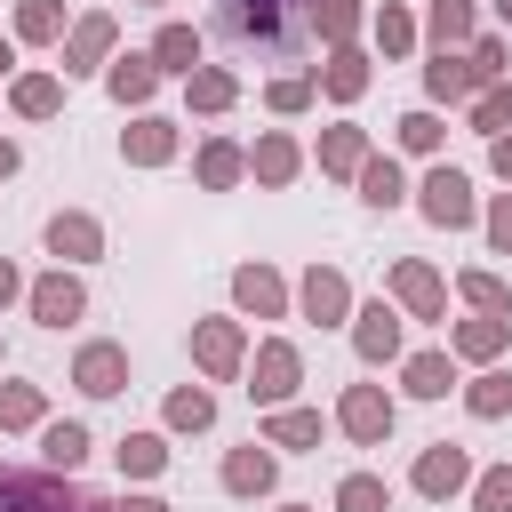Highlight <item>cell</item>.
Here are the masks:
<instances>
[{
    "label": "cell",
    "mask_w": 512,
    "mask_h": 512,
    "mask_svg": "<svg viewBox=\"0 0 512 512\" xmlns=\"http://www.w3.org/2000/svg\"><path fill=\"white\" fill-rule=\"evenodd\" d=\"M472 128H480V136H504V128H512V80H496V88L472 96Z\"/></svg>",
    "instance_id": "7bdbcfd3"
},
{
    "label": "cell",
    "mask_w": 512,
    "mask_h": 512,
    "mask_svg": "<svg viewBox=\"0 0 512 512\" xmlns=\"http://www.w3.org/2000/svg\"><path fill=\"white\" fill-rule=\"evenodd\" d=\"M144 56L160 64V80H168V72H176V80H192V64H200V32H192V24H160Z\"/></svg>",
    "instance_id": "d4e9b609"
},
{
    "label": "cell",
    "mask_w": 512,
    "mask_h": 512,
    "mask_svg": "<svg viewBox=\"0 0 512 512\" xmlns=\"http://www.w3.org/2000/svg\"><path fill=\"white\" fill-rule=\"evenodd\" d=\"M296 384H304L296 344H288V336H264V344H256V360H248V400H256V408H288V400H296Z\"/></svg>",
    "instance_id": "3957f363"
},
{
    "label": "cell",
    "mask_w": 512,
    "mask_h": 512,
    "mask_svg": "<svg viewBox=\"0 0 512 512\" xmlns=\"http://www.w3.org/2000/svg\"><path fill=\"white\" fill-rule=\"evenodd\" d=\"M48 424V392L40 384H0V432H32Z\"/></svg>",
    "instance_id": "e575fe53"
},
{
    "label": "cell",
    "mask_w": 512,
    "mask_h": 512,
    "mask_svg": "<svg viewBox=\"0 0 512 512\" xmlns=\"http://www.w3.org/2000/svg\"><path fill=\"white\" fill-rule=\"evenodd\" d=\"M160 416H168V432H208V424H216V392H208V384H176Z\"/></svg>",
    "instance_id": "d6a6232c"
},
{
    "label": "cell",
    "mask_w": 512,
    "mask_h": 512,
    "mask_svg": "<svg viewBox=\"0 0 512 512\" xmlns=\"http://www.w3.org/2000/svg\"><path fill=\"white\" fill-rule=\"evenodd\" d=\"M112 512H176V504H168V496H120Z\"/></svg>",
    "instance_id": "f907efd6"
},
{
    "label": "cell",
    "mask_w": 512,
    "mask_h": 512,
    "mask_svg": "<svg viewBox=\"0 0 512 512\" xmlns=\"http://www.w3.org/2000/svg\"><path fill=\"white\" fill-rule=\"evenodd\" d=\"M408 488L416 496H456V488H472V448H456V440H432L424 456H416V472H408Z\"/></svg>",
    "instance_id": "9c48e42d"
},
{
    "label": "cell",
    "mask_w": 512,
    "mask_h": 512,
    "mask_svg": "<svg viewBox=\"0 0 512 512\" xmlns=\"http://www.w3.org/2000/svg\"><path fill=\"white\" fill-rule=\"evenodd\" d=\"M104 88H112V104H136V112H144V104H152V88H160V64H152L144 48H128V56H112V64H104Z\"/></svg>",
    "instance_id": "ffe728a7"
},
{
    "label": "cell",
    "mask_w": 512,
    "mask_h": 512,
    "mask_svg": "<svg viewBox=\"0 0 512 512\" xmlns=\"http://www.w3.org/2000/svg\"><path fill=\"white\" fill-rule=\"evenodd\" d=\"M280 512H312V504H280Z\"/></svg>",
    "instance_id": "11a10c76"
},
{
    "label": "cell",
    "mask_w": 512,
    "mask_h": 512,
    "mask_svg": "<svg viewBox=\"0 0 512 512\" xmlns=\"http://www.w3.org/2000/svg\"><path fill=\"white\" fill-rule=\"evenodd\" d=\"M120 160H128V168H168V160H176V120L136 112V120L120 128Z\"/></svg>",
    "instance_id": "2e32d148"
},
{
    "label": "cell",
    "mask_w": 512,
    "mask_h": 512,
    "mask_svg": "<svg viewBox=\"0 0 512 512\" xmlns=\"http://www.w3.org/2000/svg\"><path fill=\"white\" fill-rule=\"evenodd\" d=\"M336 512H392V488L376 472H344L336 480Z\"/></svg>",
    "instance_id": "60d3db41"
},
{
    "label": "cell",
    "mask_w": 512,
    "mask_h": 512,
    "mask_svg": "<svg viewBox=\"0 0 512 512\" xmlns=\"http://www.w3.org/2000/svg\"><path fill=\"white\" fill-rule=\"evenodd\" d=\"M192 176H200L208 192H232V184L248 176V152H240L232 136H208V144H200V160H192Z\"/></svg>",
    "instance_id": "83f0119b"
},
{
    "label": "cell",
    "mask_w": 512,
    "mask_h": 512,
    "mask_svg": "<svg viewBox=\"0 0 512 512\" xmlns=\"http://www.w3.org/2000/svg\"><path fill=\"white\" fill-rule=\"evenodd\" d=\"M360 160H368V128H352V120L320 128V176H360Z\"/></svg>",
    "instance_id": "4316f807"
},
{
    "label": "cell",
    "mask_w": 512,
    "mask_h": 512,
    "mask_svg": "<svg viewBox=\"0 0 512 512\" xmlns=\"http://www.w3.org/2000/svg\"><path fill=\"white\" fill-rule=\"evenodd\" d=\"M392 392L384 384H344V400H336V432L344 440H360V448H384L392 440Z\"/></svg>",
    "instance_id": "5b68a950"
},
{
    "label": "cell",
    "mask_w": 512,
    "mask_h": 512,
    "mask_svg": "<svg viewBox=\"0 0 512 512\" xmlns=\"http://www.w3.org/2000/svg\"><path fill=\"white\" fill-rule=\"evenodd\" d=\"M16 296H24V272H16V264H8V256H0V312H8V304H16Z\"/></svg>",
    "instance_id": "681fc988"
},
{
    "label": "cell",
    "mask_w": 512,
    "mask_h": 512,
    "mask_svg": "<svg viewBox=\"0 0 512 512\" xmlns=\"http://www.w3.org/2000/svg\"><path fill=\"white\" fill-rule=\"evenodd\" d=\"M24 312L40 320V328H72L80 312H88V288H80V272H40V280H24Z\"/></svg>",
    "instance_id": "ba28073f"
},
{
    "label": "cell",
    "mask_w": 512,
    "mask_h": 512,
    "mask_svg": "<svg viewBox=\"0 0 512 512\" xmlns=\"http://www.w3.org/2000/svg\"><path fill=\"white\" fill-rule=\"evenodd\" d=\"M400 392L408 400H448L456 392V360L448 352H408L400 360Z\"/></svg>",
    "instance_id": "44dd1931"
},
{
    "label": "cell",
    "mask_w": 512,
    "mask_h": 512,
    "mask_svg": "<svg viewBox=\"0 0 512 512\" xmlns=\"http://www.w3.org/2000/svg\"><path fill=\"white\" fill-rule=\"evenodd\" d=\"M224 496H272L280 488V448H264V440H248V448H232L224 456Z\"/></svg>",
    "instance_id": "9a60e30c"
},
{
    "label": "cell",
    "mask_w": 512,
    "mask_h": 512,
    "mask_svg": "<svg viewBox=\"0 0 512 512\" xmlns=\"http://www.w3.org/2000/svg\"><path fill=\"white\" fill-rule=\"evenodd\" d=\"M184 104H192V112H232V104H240V80H232L224 64H192Z\"/></svg>",
    "instance_id": "f546056e"
},
{
    "label": "cell",
    "mask_w": 512,
    "mask_h": 512,
    "mask_svg": "<svg viewBox=\"0 0 512 512\" xmlns=\"http://www.w3.org/2000/svg\"><path fill=\"white\" fill-rule=\"evenodd\" d=\"M264 104H272V112H304V104H312V80H272Z\"/></svg>",
    "instance_id": "bcb514c9"
},
{
    "label": "cell",
    "mask_w": 512,
    "mask_h": 512,
    "mask_svg": "<svg viewBox=\"0 0 512 512\" xmlns=\"http://www.w3.org/2000/svg\"><path fill=\"white\" fill-rule=\"evenodd\" d=\"M72 32V16H64V0H16V32L8 40H32V48H56Z\"/></svg>",
    "instance_id": "f1b7e54d"
},
{
    "label": "cell",
    "mask_w": 512,
    "mask_h": 512,
    "mask_svg": "<svg viewBox=\"0 0 512 512\" xmlns=\"http://www.w3.org/2000/svg\"><path fill=\"white\" fill-rule=\"evenodd\" d=\"M496 16H504V24H512V0H496Z\"/></svg>",
    "instance_id": "db71d44e"
},
{
    "label": "cell",
    "mask_w": 512,
    "mask_h": 512,
    "mask_svg": "<svg viewBox=\"0 0 512 512\" xmlns=\"http://www.w3.org/2000/svg\"><path fill=\"white\" fill-rule=\"evenodd\" d=\"M296 168H304V144H296L288 128H272V136H256V144H248V176H256L264 192L296 184Z\"/></svg>",
    "instance_id": "ac0fdd59"
},
{
    "label": "cell",
    "mask_w": 512,
    "mask_h": 512,
    "mask_svg": "<svg viewBox=\"0 0 512 512\" xmlns=\"http://www.w3.org/2000/svg\"><path fill=\"white\" fill-rule=\"evenodd\" d=\"M352 184H360V200H368V208H400V200H408V168H400L392 152H368Z\"/></svg>",
    "instance_id": "cb8c5ba5"
},
{
    "label": "cell",
    "mask_w": 512,
    "mask_h": 512,
    "mask_svg": "<svg viewBox=\"0 0 512 512\" xmlns=\"http://www.w3.org/2000/svg\"><path fill=\"white\" fill-rule=\"evenodd\" d=\"M392 312H400V320H440V312H448V280H440L424 256H400V264H392Z\"/></svg>",
    "instance_id": "52a82bcc"
},
{
    "label": "cell",
    "mask_w": 512,
    "mask_h": 512,
    "mask_svg": "<svg viewBox=\"0 0 512 512\" xmlns=\"http://www.w3.org/2000/svg\"><path fill=\"white\" fill-rule=\"evenodd\" d=\"M432 48H472V32H480V16H472V0H424V24H416Z\"/></svg>",
    "instance_id": "7402d4cb"
},
{
    "label": "cell",
    "mask_w": 512,
    "mask_h": 512,
    "mask_svg": "<svg viewBox=\"0 0 512 512\" xmlns=\"http://www.w3.org/2000/svg\"><path fill=\"white\" fill-rule=\"evenodd\" d=\"M56 48H64V80H88V72H104V64L120 56V24H112L104 8H88V16H72V32H64Z\"/></svg>",
    "instance_id": "277c9868"
},
{
    "label": "cell",
    "mask_w": 512,
    "mask_h": 512,
    "mask_svg": "<svg viewBox=\"0 0 512 512\" xmlns=\"http://www.w3.org/2000/svg\"><path fill=\"white\" fill-rule=\"evenodd\" d=\"M40 464L48 472H80L88 464V424H72V416L64 424H40Z\"/></svg>",
    "instance_id": "1f68e13d"
},
{
    "label": "cell",
    "mask_w": 512,
    "mask_h": 512,
    "mask_svg": "<svg viewBox=\"0 0 512 512\" xmlns=\"http://www.w3.org/2000/svg\"><path fill=\"white\" fill-rule=\"evenodd\" d=\"M392 136H400V152H440V144H448V120H440L432 104H416V112L392 120Z\"/></svg>",
    "instance_id": "8d00e7d4"
},
{
    "label": "cell",
    "mask_w": 512,
    "mask_h": 512,
    "mask_svg": "<svg viewBox=\"0 0 512 512\" xmlns=\"http://www.w3.org/2000/svg\"><path fill=\"white\" fill-rule=\"evenodd\" d=\"M352 352L368 360V368H384V360H400V312L376 296V304H352Z\"/></svg>",
    "instance_id": "5bb4252c"
},
{
    "label": "cell",
    "mask_w": 512,
    "mask_h": 512,
    "mask_svg": "<svg viewBox=\"0 0 512 512\" xmlns=\"http://www.w3.org/2000/svg\"><path fill=\"white\" fill-rule=\"evenodd\" d=\"M72 384H80L88 400H112V392H128V352H120L112 336L80 344V352H72Z\"/></svg>",
    "instance_id": "4fadbf2b"
},
{
    "label": "cell",
    "mask_w": 512,
    "mask_h": 512,
    "mask_svg": "<svg viewBox=\"0 0 512 512\" xmlns=\"http://www.w3.org/2000/svg\"><path fill=\"white\" fill-rule=\"evenodd\" d=\"M312 24H320L328 48H352V32L368 24V8H360V0H312Z\"/></svg>",
    "instance_id": "f35d334b"
},
{
    "label": "cell",
    "mask_w": 512,
    "mask_h": 512,
    "mask_svg": "<svg viewBox=\"0 0 512 512\" xmlns=\"http://www.w3.org/2000/svg\"><path fill=\"white\" fill-rule=\"evenodd\" d=\"M264 448H320V408H264Z\"/></svg>",
    "instance_id": "4dcf8cb0"
},
{
    "label": "cell",
    "mask_w": 512,
    "mask_h": 512,
    "mask_svg": "<svg viewBox=\"0 0 512 512\" xmlns=\"http://www.w3.org/2000/svg\"><path fill=\"white\" fill-rule=\"evenodd\" d=\"M8 72H16V40L0 32V80H8Z\"/></svg>",
    "instance_id": "f5cc1de1"
},
{
    "label": "cell",
    "mask_w": 512,
    "mask_h": 512,
    "mask_svg": "<svg viewBox=\"0 0 512 512\" xmlns=\"http://www.w3.org/2000/svg\"><path fill=\"white\" fill-rule=\"evenodd\" d=\"M112 456H120V472H128V480H152V472L168 464V432H128Z\"/></svg>",
    "instance_id": "74e56055"
},
{
    "label": "cell",
    "mask_w": 512,
    "mask_h": 512,
    "mask_svg": "<svg viewBox=\"0 0 512 512\" xmlns=\"http://www.w3.org/2000/svg\"><path fill=\"white\" fill-rule=\"evenodd\" d=\"M488 248H504V256H512V192H496V200H488Z\"/></svg>",
    "instance_id": "7dc6e473"
},
{
    "label": "cell",
    "mask_w": 512,
    "mask_h": 512,
    "mask_svg": "<svg viewBox=\"0 0 512 512\" xmlns=\"http://www.w3.org/2000/svg\"><path fill=\"white\" fill-rule=\"evenodd\" d=\"M312 88H328L336 104H360L368 96V56L360 48H328V64L312 72Z\"/></svg>",
    "instance_id": "603a6c76"
},
{
    "label": "cell",
    "mask_w": 512,
    "mask_h": 512,
    "mask_svg": "<svg viewBox=\"0 0 512 512\" xmlns=\"http://www.w3.org/2000/svg\"><path fill=\"white\" fill-rule=\"evenodd\" d=\"M472 512H512V464L472 472Z\"/></svg>",
    "instance_id": "ee69618b"
},
{
    "label": "cell",
    "mask_w": 512,
    "mask_h": 512,
    "mask_svg": "<svg viewBox=\"0 0 512 512\" xmlns=\"http://www.w3.org/2000/svg\"><path fill=\"white\" fill-rule=\"evenodd\" d=\"M16 168H24V152H16L8 136H0V176H16Z\"/></svg>",
    "instance_id": "816d5d0a"
},
{
    "label": "cell",
    "mask_w": 512,
    "mask_h": 512,
    "mask_svg": "<svg viewBox=\"0 0 512 512\" xmlns=\"http://www.w3.org/2000/svg\"><path fill=\"white\" fill-rule=\"evenodd\" d=\"M48 256H56L64 272H72V264H96V256H104V224H96L88 208H56V216H48Z\"/></svg>",
    "instance_id": "30bf717a"
},
{
    "label": "cell",
    "mask_w": 512,
    "mask_h": 512,
    "mask_svg": "<svg viewBox=\"0 0 512 512\" xmlns=\"http://www.w3.org/2000/svg\"><path fill=\"white\" fill-rule=\"evenodd\" d=\"M0 512H112L88 488H72V472H0Z\"/></svg>",
    "instance_id": "6da1fadb"
},
{
    "label": "cell",
    "mask_w": 512,
    "mask_h": 512,
    "mask_svg": "<svg viewBox=\"0 0 512 512\" xmlns=\"http://www.w3.org/2000/svg\"><path fill=\"white\" fill-rule=\"evenodd\" d=\"M464 56H472V72H480V88H496V80L512 72V64H504V40H496V32H472V48H464Z\"/></svg>",
    "instance_id": "f6af8a7d"
},
{
    "label": "cell",
    "mask_w": 512,
    "mask_h": 512,
    "mask_svg": "<svg viewBox=\"0 0 512 512\" xmlns=\"http://www.w3.org/2000/svg\"><path fill=\"white\" fill-rule=\"evenodd\" d=\"M504 344H512V312H472L448 328V360H472V368H496Z\"/></svg>",
    "instance_id": "7c38bea8"
},
{
    "label": "cell",
    "mask_w": 512,
    "mask_h": 512,
    "mask_svg": "<svg viewBox=\"0 0 512 512\" xmlns=\"http://www.w3.org/2000/svg\"><path fill=\"white\" fill-rule=\"evenodd\" d=\"M456 392H464V408H472L480 424L512 416V376H504V368H480V376H472V384H456Z\"/></svg>",
    "instance_id": "836d02e7"
},
{
    "label": "cell",
    "mask_w": 512,
    "mask_h": 512,
    "mask_svg": "<svg viewBox=\"0 0 512 512\" xmlns=\"http://www.w3.org/2000/svg\"><path fill=\"white\" fill-rule=\"evenodd\" d=\"M416 216H424V224H440V232H464V224L480 216V200H472V176L440 160V168L416 184Z\"/></svg>",
    "instance_id": "7a4b0ae2"
},
{
    "label": "cell",
    "mask_w": 512,
    "mask_h": 512,
    "mask_svg": "<svg viewBox=\"0 0 512 512\" xmlns=\"http://www.w3.org/2000/svg\"><path fill=\"white\" fill-rule=\"evenodd\" d=\"M296 304H304V320H320V328H344V320H352V280H344L336 264H312V272L296 280Z\"/></svg>",
    "instance_id": "8fae6325"
},
{
    "label": "cell",
    "mask_w": 512,
    "mask_h": 512,
    "mask_svg": "<svg viewBox=\"0 0 512 512\" xmlns=\"http://www.w3.org/2000/svg\"><path fill=\"white\" fill-rule=\"evenodd\" d=\"M368 32H376V48H384V56H408V48L424 40V32H416V16H408L400 0H384V8L368 16Z\"/></svg>",
    "instance_id": "d590c367"
},
{
    "label": "cell",
    "mask_w": 512,
    "mask_h": 512,
    "mask_svg": "<svg viewBox=\"0 0 512 512\" xmlns=\"http://www.w3.org/2000/svg\"><path fill=\"white\" fill-rule=\"evenodd\" d=\"M488 168L512 184V128H504V136H488Z\"/></svg>",
    "instance_id": "c3c4849f"
},
{
    "label": "cell",
    "mask_w": 512,
    "mask_h": 512,
    "mask_svg": "<svg viewBox=\"0 0 512 512\" xmlns=\"http://www.w3.org/2000/svg\"><path fill=\"white\" fill-rule=\"evenodd\" d=\"M232 304H240L248 320H288V280H280L272 264H240V272H232Z\"/></svg>",
    "instance_id": "e0dca14e"
},
{
    "label": "cell",
    "mask_w": 512,
    "mask_h": 512,
    "mask_svg": "<svg viewBox=\"0 0 512 512\" xmlns=\"http://www.w3.org/2000/svg\"><path fill=\"white\" fill-rule=\"evenodd\" d=\"M224 24L240 40H272L280 32V0H224Z\"/></svg>",
    "instance_id": "b9f144b4"
},
{
    "label": "cell",
    "mask_w": 512,
    "mask_h": 512,
    "mask_svg": "<svg viewBox=\"0 0 512 512\" xmlns=\"http://www.w3.org/2000/svg\"><path fill=\"white\" fill-rule=\"evenodd\" d=\"M8 104H16L24 120H56V112H64V80H56V72H16V80H8Z\"/></svg>",
    "instance_id": "484cf974"
},
{
    "label": "cell",
    "mask_w": 512,
    "mask_h": 512,
    "mask_svg": "<svg viewBox=\"0 0 512 512\" xmlns=\"http://www.w3.org/2000/svg\"><path fill=\"white\" fill-rule=\"evenodd\" d=\"M192 368H200L208 384L240 376V368H248V328H240V320H192Z\"/></svg>",
    "instance_id": "8992f818"
},
{
    "label": "cell",
    "mask_w": 512,
    "mask_h": 512,
    "mask_svg": "<svg viewBox=\"0 0 512 512\" xmlns=\"http://www.w3.org/2000/svg\"><path fill=\"white\" fill-rule=\"evenodd\" d=\"M456 296L472 304V312H512V288L488 272V264H472V272H456Z\"/></svg>",
    "instance_id": "ab89813d"
},
{
    "label": "cell",
    "mask_w": 512,
    "mask_h": 512,
    "mask_svg": "<svg viewBox=\"0 0 512 512\" xmlns=\"http://www.w3.org/2000/svg\"><path fill=\"white\" fill-rule=\"evenodd\" d=\"M424 96H432V104H472V96H480L472 56H464V48H440V56L424 64Z\"/></svg>",
    "instance_id": "d6986e66"
}]
</instances>
